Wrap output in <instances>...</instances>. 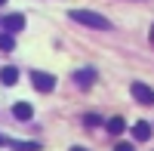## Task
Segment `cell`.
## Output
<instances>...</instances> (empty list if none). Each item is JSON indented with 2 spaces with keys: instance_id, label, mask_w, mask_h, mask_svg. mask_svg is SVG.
<instances>
[{
  "instance_id": "30bf717a",
  "label": "cell",
  "mask_w": 154,
  "mask_h": 151,
  "mask_svg": "<svg viewBox=\"0 0 154 151\" xmlns=\"http://www.w3.org/2000/svg\"><path fill=\"white\" fill-rule=\"evenodd\" d=\"M12 151H40V145L37 142H9Z\"/></svg>"
},
{
  "instance_id": "9a60e30c",
  "label": "cell",
  "mask_w": 154,
  "mask_h": 151,
  "mask_svg": "<svg viewBox=\"0 0 154 151\" xmlns=\"http://www.w3.org/2000/svg\"><path fill=\"white\" fill-rule=\"evenodd\" d=\"M71 151H86V148H80V145H74V148H71Z\"/></svg>"
},
{
  "instance_id": "6da1fadb",
  "label": "cell",
  "mask_w": 154,
  "mask_h": 151,
  "mask_svg": "<svg viewBox=\"0 0 154 151\" xmlns=\"http://www.w3.org/2000/svg\"><path fill=\"white\" fill-rule=\"evenodd\" d=\"M71 22L96 28V31H111V22L102 16V12H93V9H71Z\"/></svg>"
},
{
  "instance_id": "2e32d148",
  "label": "cell",
  "mask_w": 154,
  "mask_h": 151,
  "mask_svg": "<svg viewBox=\"0 0 154 151\" xmlns=\"http://www.w3.org/2000/svg\"><path fill=\"white\" fill-rule=\"evenodd\" d=\"M151 43H154V28H151Z\"/></svg>"
},
{
  "instance_id": "3957f363",
  "label": "cell",
  "mask_w": 154,
  "mask_h": 151,
  "mask_svg": "<svg viewBox=\"0 0 154 151\" xmlns=\"http://www.w3.org/2000/svg\"><path fill=\"white\" fill-rule=\"evenodd\" d=\"M31 83H34V90H40V93H53L56 90V77L46 74V71H34L31 74Z\"/></svg>"
},
{
  "instance_id": "e0dca14e",
  "label": "cell",
  "mask_w": 154,
  "mask_h": 151,
  "mask_svg": "<svg viewBox=\"0 0 154 151\" xmlns=\"http://www.w3.org/2000/svg\"><path fill=\"white\" fill-rule=\"evenodd\" d=\"M3 3H6V0H0V6H3Z\"/></svg>"
},
{
  "instance_id": "8fae6325",
  "label": "cell",
  "mask_w": 154,
  "mask_h": 151,
  "mask_svg": "<svg viewBox=\"0 0 154 151\" xmlns=\"http://www.w3.org/2000/svg\"><path fill=\"white\" fill-rule=\"evenodd\" d=\"M0 49H3V53H12V49H16V37L12 34H0Z\"/></svg>"
},
{
  "instance_id": "4fadbf2b",
  "label": "cell",
  "mask_w": 154,
  "mask_h": 151,
  "mask_svg": "<svg viewBox=\"0 0 154 151\" xmlns=\"http://www.w3.org/2000/svg\"><path fill=\"white\" fill-rule=\"evenodd\" d=\"M114 151H136L130 142H117V145H114Z\"/></svg>"
},
{
  "instance_id": "277c9868",
  "label": "cell",
  "mask_w": 154,
  "mask_h": 151,
  "mask_svg": "<svg viewBox=\"0 0 154 151\" xmlns=\"http://www.w3.org/2000/svg\"><path fill=\"white\" fill-rule=\"evenodd\" d=\"M3 28H6V34H19V31L25 28V16H22V12L6 16V19H3Z\"/></svg>"
},
{
  "instance_id": "8992f818",
  "label": "cell",
  "mask_w": 154,
  "mask_h": 151,
  "mask_svg": "<svg viewBox=\"0 0 154 151\" xmlns=\"http://www.w3.org/2000/svg\"><path fill=\"white\" fill-rule=\"evenodd\" d=\"M12 114H16V120H31L34 117V108L28 102H16V105H12Z\"/></svg>"
},
{
  "instance_id": "9c48e42d",
  "label": "cell",
  "mask_w": 154,
  "mask_h": 151,
  "mask_svg": "<svg viewBox=\"0 0 154 151\" xmlns=\"http://www.w3.org/2000/svg\"><path fill=\"white\" fill-rule=\"evenodd\" d=\"M123 130H126V123H123V117H111V120H108V133H111V136H120Z\"/></svg>"
},
{
  "instance_id": "5b68a950",
  "label": "cell",
  "mask_w": 154,
  "mask_h": 151,
  "mask_svg": "<svg viewBox=\"0 0 154 151\" xmlns=\"http://www.w3.org/2000/svg\"><path fill=\"white\" fill-rule=\"evenodd\" d=\"M74 83L83 86V90H86V86H93V83H96V71H93V68H80V71H74Z\"/></svg>"
},
{
  "instance_id": "5bb4252c",
  "label": "cell",
  "mask_w": 154,
  "mask_h": 151,
  "mask_svg": "<svg viewBox=\"0 0 154 151\" xmlns=\"http://www.w3.org/2000/svg\"><path fill=\"white\" fill-rule=\"evenodd\" d=\"M0 145H9V139H6V136H3V133H0Z\"/></svg>"
},
{
  "instance_id": "7a4b0ae2",
  "label": "cell",
  "mask_w": 154,
  "mask_h": 151,
  "mask_svg": "<svg viewBox=\"0 0 154 151\" xmlns=\"http://www.w3.org/2000/svg\"><path fill=\"white\" fill-rule=\"evenodd\" d=\"M130 93H133V99H136L139 105H154V90H151L148 83H139V80H136V83L130 86Z\"/></svg>"
},
{
  "instance_id": "ba28073f",
  "label": "cell",
  "mask_w": 154,
  "mask_h": 151,
  "mask_svg": "<svg viewBox=\"0 0 154 151\" xmlns=\"http://www.w3.org/2000/svg\"><path fill=\"white\" fill-rule=\"evenodd\" d=\"M0 83H6V86H12V83H19V71L12 68V65H6L3 71H0Z\"/></svg>"
},
{
  "instance_id": "52a82bcc",
  "label": "cell",
  "mask_w": 154,
  "mask_h": 151,
  "mask_svg": "<svg viewBox=\"0 0 154 151\" xmlns=\"http://www.w3.org/2000/svg\"><path fill=\"white\" fill-rule=\"evenodd\" d=\"M133 139H136V142H148V139H151V127H148L145 120H139L136 127H133Z\"/></svg>"
},
{
  "instance_id": "7c38bea8",
  "label": "cell",
  "mask_w": 154,
  "mask_h": 151,
  "mask_svg": "<svg viewBox=\"0 0 154 151\" xmlns=\"http://www.w3.org/2000/svg\"><path fill=\"white\" fill-rule=\"evenodd\" d=\"M83 123H86V127H99L102 117H99V114H86V117H83Z\"/></svg>"
}]
</instances>
